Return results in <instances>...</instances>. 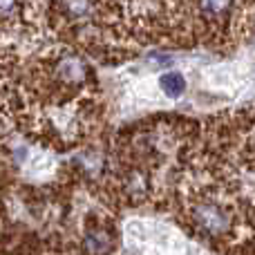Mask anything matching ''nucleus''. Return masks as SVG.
Segmentation results:
<instances>
[{"label":"nucleus","mask_w":255,"mask_h":255,"mask_svg":"<svg viewBox=\"0 0 255 255\" xmlns=\"http://www.w3.org/2000/svg\"><path fill=\"white\" fill-rule=\"evenodd\" d=\"M159 88L163 90L168 99H179L186 90V79L179 72H166L159 76Z\"/></svg>","instance_id":"obj_1"}]
</instances>
